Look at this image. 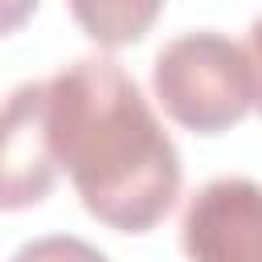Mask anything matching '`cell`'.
Masks as SVG:
<instances>
[{"mask_svg": "<svg viewBox=\"0 0 262 262\" xmlns=\"http://www.w3.org/2000/svg\"><path fill=\"white\" fill-rule=\"evenodd\" d=\"M12 262H111L98 246L74 237V233H49V237H33L25 242Z\"/></svg>", "mask_w": 262, "mask_h": 262, "instance_id": "obj_6", "label": "cell"}, {"mask_svg": "<svg viewBox=\"0 0 262 262\" xmlns=\"http://www.w3.org/2000/svg\"><path fill=\"white\" fill-rule=\"evenodd\" d=\"M33 12H37V0H0V37L16 33Z\"/></svg>", "mask_w": 262, "mask_h": 262, "instance_id": "obj_7", "label": "cell"}, {"mask_svg": "<svg viewBox=\"0 0 262 262\" xmlns=\"http://www.w3.org/2000/svg\"><path fill=\"white\" fill-rule=\"evenodd\" d=\"M151 90L172 123L196 135H221L254 106V66L237 41L201 29L160 49Z\"/></svg>", "mask_w": 262, "mask_h": 262, "instance_id": "obj_2", "label": "cell"}, {"mask_svg": "<svg viewBox=\"0 0 262 262\" xmlns=\"http://www.w3.org/2000/svg\"><path fill=\"white\" fill-rule=\"evenodd\" d=\"M160 12L164 0H70V16L102 49H123L143 41L160 20Z\"/></svg>", "mask_w": 262, "mask_h": 262, "instance_id": "obj_5", "label": "cell"}, {"mask_svg": "<svg viewBox=\"0 0 262 262\" xmlns=\"http://www.w3.org/2000/svg\"><path fill=\"white\" fill-rule=\"evenodd\" d=\"M45 119L57 168H66L90 217L119 233H147L180 196V151L111 57H82L45 82Z\"/></svg>", "mask_w": 262, "mask_h": 262, "instance_id": "obj_1", "label": "cell"}, {"mask_svg": "<svg viewBox=\"0 0 262 262\" xmlns=\"http://www.w3.org/2000/svg\"><path fill=\"white\" fill-rule=\"evenodd\" d=\"M250 66H254V106L262 111V16L254 20V29H250Z\"/></svg>", "mask_w": 262, "mask_h": 262, "instance_id": "obj_8", "label": "cell"}, {"mask_svg": "<svg viewBox=\"0 0 262 262\" xmlns=\"http://www.w3.org/2000/svg\"><path fill=\"white\" fill-rule=\"evenodd\" d=\"M57 184L45 119V82L16 86L0 106V213L33 209Z\"/></svg>", "mask_w": 262, "mask_h": 262, "instance_id": "obj_4", "label": "cell"}, {"mask_svg": "<svg viewBox=\"0 0 262 262\" xmlns=\"http://www.w3.org/2000/svg\"><path fill=\"white\" fill-rule=\"evenodd\" d=\"M180 246L188 262H262V184L221 176L192 192Z\"/></svg>", "mask_w": 262, "mask_h": 262, "instance_id": "obj_3", "label": "cell"}]
</instances>
